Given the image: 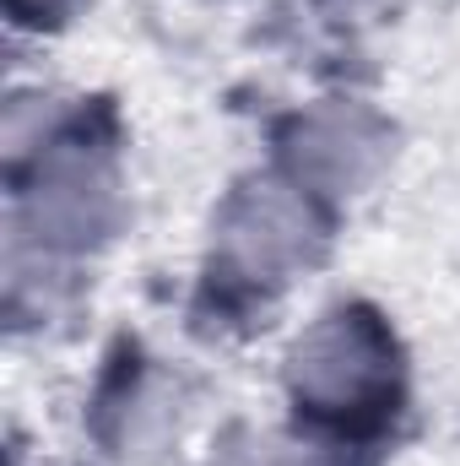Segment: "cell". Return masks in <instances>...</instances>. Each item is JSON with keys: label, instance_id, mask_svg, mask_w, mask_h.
I'll return each mask as SVG.
<instances>
[{"label": "cell", "instance_id": "6da1fadb", "mask_svg": "<svg viewBox=\"0 0 460 466\" xmlns=\"http://www.w3.org/2000/svg\"><path fill=\"white\" fill-rule=\"evenodd\" d=\"M293 396L331 423H379L395 401V348L374 315H325L293 352Z\"/></svg>", "mask_w": 460, "mask_h": 466}, {"label": "cell", "instance_id": "7a4b0ae2", "mask_svg": "<svg viewBox=\"0 0 460 466\" xmlns=\"http://www.w3.org/2000/svg\"><path fill=\"white\" fill-rule=\"evenodd\" d=\"M304 244H309V218L298 201L276 196V190H260V196H244L233 207V228H228V249L238 255L244 271H282L293 260H304Z\"/></svg>", "mask_w": 460, "mask_h": 466}, {"label": "cell", "instance_id": "3957f363", "mask_svg": "<svg viewBox=\"0 0 460 466\" xmlns=\"http://www.w3.org/2000/svg\"><path fill=\"white\" fill-rule=\"evenodd\" d=\"M76 0H11V11H22V22H60V11H71Z\"/></svg>", "mask_w": 460, "mask_h": 466}, {"label": "cell", "instance_id": "277c9868", "mask_svg": "<svg viewBox=\"0 0 460 466\" xmlns=\"http://www.w3.org/2000/svg\"><path fill=\"white\" fill-rule=\"evenodd\" d=\"M342 5H357V0H342Z\"/></svg>", "mask_w": 460, "mask_h": 466}]
</instances>
